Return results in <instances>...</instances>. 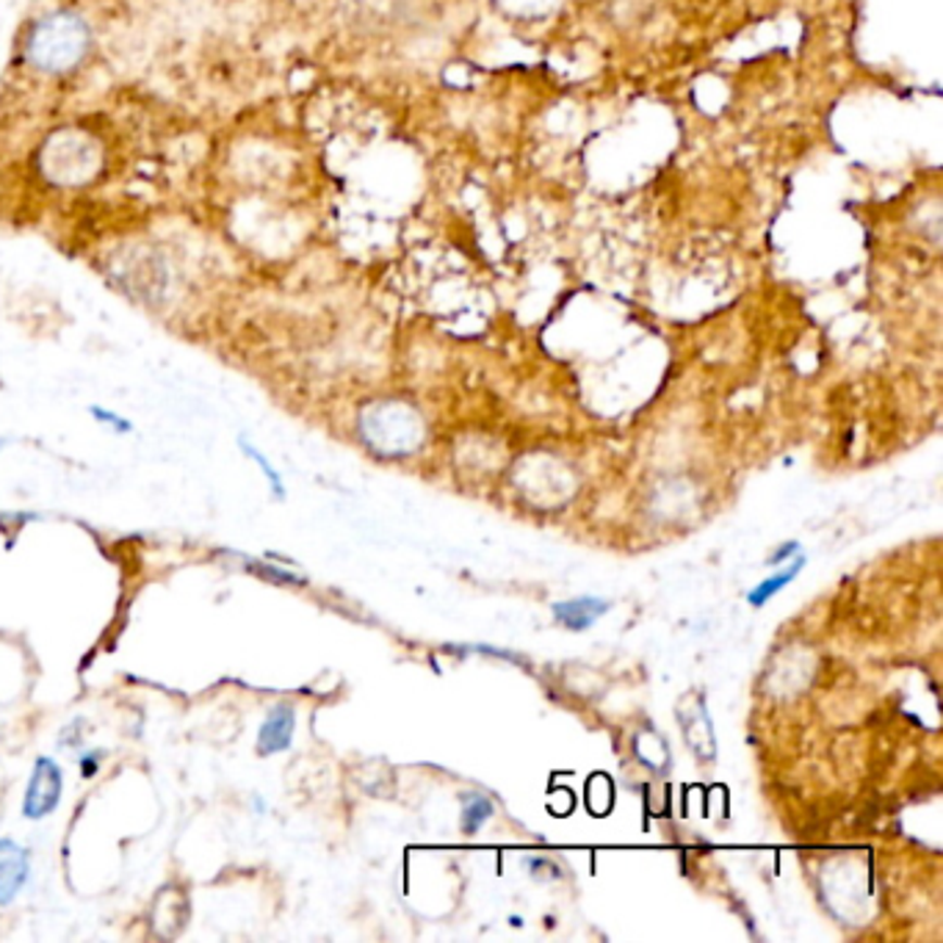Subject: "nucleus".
Masks as SVG:
<instances>
[{
    "label": "nucleus",
    "instance_id": "nucleus-6",
    "mask_svg": "<svg viewBox=\"0 0 943 943\" xmlns=\"http://www.w3.org/2000/svg\"><path fill=\"white\" fill-rule=\"evenodd\" d=\"M189 921V900L180 889H175V900H166V891L155 896V907H152V930L155 935L164 932L166 925H172V935H180Z\"/></svg>",
    "mask_w": 943,
    "mask_h": 943
},
{
    "label": "nucleus",
    "instance_id": "nucleus-8",
    "mask_svg": "<svg viewBox=\"0 0 943 943\" xmlns=\"http://www.w3.org/2000/svg\"><path fill=\"white\" fill-rule=\"evenodd\" d=\"M493 814H495L493 800H487L485 794H470V797H465L463 814H460V828H463L465 835L479 833L487 821L493 819Z\"/></svg>",
    "mask_w": 943,
    "mask_h": 943
},
{
    "label": "nucleus",
    "instance_id": "nucleus-5",
    "mask_svg": "<svg viewBox=\"0 0 943 943\" xmlns=\"http://www.w3.org/2000/svg\"><path fill=\"white\" fill-rule=\"evenodd\" d=\"M551 612H554V620L559 623L562 628H567V631L573 633H581L587 631V628L595 626V623L606 615L608 601H603V598H595V595H581V598H570V601L554 603Z\"/></svg>",
    "mask_w": 943,
    "mask_h": 943
},
{
    "label": "nucleus",
    "instance_id": "nucleus-9",
    "mask_svg": "<svg viewBox=\"0 0 943 943\" xmlns=\"http://www.w3.org/2000/svg\"><path fill=\"white\" fill-rule=\"evenodd\" d=\"M238 449H241V454H243V456H250L252 463H255L257 468H261V474L266 476L268 490H272L274 499H277V501L286 499V481H282L280 470H277V468H274L272 463H268V456L263 454V451L257 449V445H252L250 440H247V438H238Z\"/></svg>",
    "mask_w": 943,
    "mask_h": 943
},
{
    "label": "nucleus",
    "instance_id": "nucleus-4",
    "mask_svg": "<svg viewBox=\"0 0 943 943\" xmlns=\"http://www.w3.org/2000/svg\"><path fill=\"white\" fill-rule=\"evenodd\" d=\"M293 730H297V712L291 703H274L257 728V755L266 758V755L286 753L293 742Z\"/></svg>",
    "mask_w": 943,
    "mask_h": 943
},
{
    "label": "nucleus",
    "instance_id": "nucleus-1",
    "mask_svg": "<svg viewBox=\"0 0 943 943\" xmlns=\"http://www.w3.org/2000/svg\"><path fill=\"white\" fill-rule=\"evenodd\" d=\"M89 45L91 34L84 17L75 12H50L30 28L25 59L39 73L61 75L78 67Z\"/></svg>",
    "mask_w": 943,
    "mask_h": 943
},
{
    "label": "nucleus",
    "instance_id": "nucleus-15",
    "mask_svg": "<svg viewBox=\"0 0 943 943\" xmlns=\"http://www.w3.org/2000/svg\"><path fill=\"white\" fill-rule=\"evenodd\" d=\"M3 445H7V440H3V438H0V449H3Z\"/></svg>",
    "mask_w": 943,
    "mask_h": 943
},
{
    "label": "nucleus",
    "instance_id": "nucleus-14",
    "mask_svg": "<svg viewBox=\"0 0 943 943\" xmlns=\"http://www.w3.org/2000/svg\"><path fill=\"white\" fill-rule=\"evenodd\" d=\"M797 554H800V542L791 540V542H785V545L780 548V551H775L772 559H769V562H772V565H783V562H789L791 556H797Z\"/></svg>",
    "mask_w": 943,
    "mask_h": 943
},
{
    "label": "nucleus",
    "instance_id": "nucleus-11",
    "mask_svg": "<svg viewBox=\"0 0 943 943\" xmlns=\"http://www.w3.org/2000/svg\"><path fill=\"white\" fill-rule=\"evenodd\" d=\"M559 0H499V7L517 17H542L556 7Z\"/></svg>",
    "mask_w": 943,
    "mask_h": 943
},
{
    "label": "nucleus",
    "instance_id": "nucleus-2",
    "mask_svg": "<svg viewBox=\"0 0 943 943\" xmlns=\"http://www.w3.org/2000/svg\"><path fill=\"white\" fill-rule=\"evenodd\" d=\"M61 791H64V775L55 758L50 755H39L30 769L28 785H25L23 797V816L30 821H39L45 816L53 814L61 803Z\"/></svg>",
    "mask_w": 943,
    "mask_h": 943
},
{
    "label": "nucleus",
    "instance_id": "nucleus-12",
    "mask_svg": "<svg viewBox=\"0 0 943 943\" xmlns=\"http://www.w3.org/2000/svg\"><path fill=\"white\" fill-rule=\"evenodd\" d=\"M89 413H91V418L98 420V424L109 426V429H114L116 435L134 432V424H130L128 418H122L120 413H114V410H105V407H100V404H91Z\"/></svg>",
    "mask_w": 943,
    "mask_h": 943
},
{
    "label": "nucleus",
    "instance_id": "nucleus-13",
    "mask_svg": "<svg viewBox=\"0 0 943 943\" xmlns=\"http://www.w3.org/2000/svg\"><path fill=\"white\" fill-rule=\"evenodd\" d=\"M103 750H89V753H84V758H80V775H84L86 780L95 778V775L100 772V760H103Z\"/></svg>",
    "mask_w": 943,
    "mask_h": 943
},
{
    "label": "nucleus",
    "instance_id": "nucleus-3",
    "mask_svg": "<svg viewBox=\"0 0 943 943\" xmlns=\"http://www.w3.org/2000/svg\"><path fill=\"white\" fill-rule=\"evenodd\" d=\"M30 852L12 839H0V905H12L28 885Z\"/></svg>",
    "mask_w": 943,
    "mask_h": 943
},
{
    "label": "nucleus",
    "instance_id": "nucleus-10",
    "mask_svg": "<svg viewBox=\"0 0 943 943\" xmlns=\"http://www.w3.org/2000/svg\"><path fill=\"white\" fill-rule=\"evenodd\" d=\"M238 559H241L243 570L255 573V576H261L263 581H272V584H291V587H304V584H307V581H304L302 576H297V573L286 570V567L272 565V562H257V559H252V556H238Z\"/></svg>",
    "mask_w": 943,
    "mask_h": 943
},
{
    "label": "nucleus",
    "instance_id": "nucleus-7",
    "mask_svg": "<svg viewBox=\"0 0 943 943\" xmlns=\"http://www.w3.org/2000/svg\"><path fill=\"white\" fill-rule=\"evenodd\" d=\"M805 565H808V559H805V554H803V551H800V554L794 556V559H791V562H785V565L780 567L778 573H772V576H769V578H764L760 584H755V590L747 592V603H750V606H755V608L767 606V603L772 601V598L778 595L780 590H785V587H789L791 581H794V578H797L800 573H803Z\"/></svg>",
    "mask_w": 943,
    "mask_h": 943
}]
</instances>
